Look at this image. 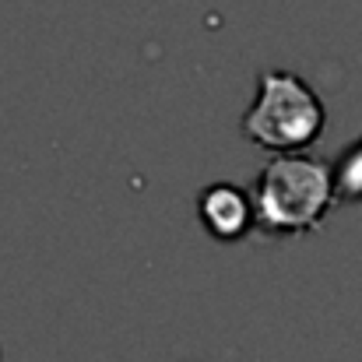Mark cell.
I'll return each instance as SVG.
<instances>
[{"label":"cell","instance_id":"6da1fadb","mask_svg":"<svg viewBox=\"0 0 362 362\" xmlns=\"http://www.w3.org/2000/svg\"><path fill=\"white\" fill-rule=\"evenodd\" d=\"M334 169L320 158L306 155H278L264 165L253 201H257V229L288 236L317 229L334 201Z\"/></svg>","mask_w":362,"mask_h":362},{"label":"cell","instance_id":"7a4b0ae2","mask_svg":"<svg viewBox=\"0 0 362 362\" xmlns=\"http://www.w3.org/2000/svg\"><path fill=\"white\" fill-rule=\"evenodd\" d=\"M324 130V103L292 71H264L257 81V99L243 117V134L260 148L299 155Z\"/></svg>","mask_w":362,"mask_h":362},{"label":"cell","instance_id":"3957f363","mask_svg":"<svg viewBox=\"0 0 362 362\" xmlns=\"http://www.w3.org/2000/svg\"><path fill=\"white\" fill-rule=\"evenodd\" d=\"M201 222L215 240H243L257 229V201L233 183H211L201 194Z\"/></svg>","mask_w":362,"mask_h":362}]
</instances>
